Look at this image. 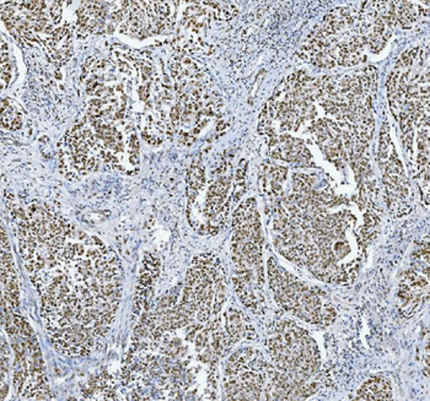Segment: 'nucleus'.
<instances>
[{
    "instance_id": "nucleus-1",
    "label": "nucleus",
    "mask_w": 430,
    "mask_h": 401,
    "mask_svg": "<svg viewBox=\"0 0 430 401\" xmlns=\"http://www.w3.org/2000/svg\"><path fill=\"white\" fill-rule=\"evenodd\" d=\"M77 24L87 31H94L103 26L105 20V9L100 4H87L79 9Z\"/></svg>"
}]
</instances>
